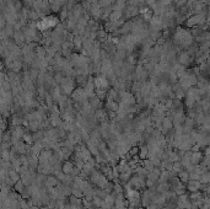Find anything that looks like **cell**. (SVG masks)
Segmentation results:
<instances>
[{
    "mask_svg": "<svg viewBox=\"0 0 210 209\" xmlns=\"http://www.w3.org/2000/svg\"><path fill=\"white\" fill-rule=\"evenodd\" d=\"M75 85H76V83L71 76H65L64 80L60 84V89H62L64 95H70L75 91Z\"/></svg>",
    "mask_w": 210,
    "mask_h": 209,
    "instance_id": "6da1fadb",
    "label": "cell"
},
{
    "mask_svg": "<svg viewBox=\"0 0 210 209\" xmlns=\"http://www.w3.org/2000/svg\"><path fill=\"white\" fill-rule=\"evenodd\" d=\"M71 98L76 105H81L88 100V95L86 94L84 87H79V89H75V91L71 94Z\"/></svg>",
    "mask_w": 210,
    "mask_h": 209,
    "instance_id": "7a4b0ae2",
    "label": "cell"
},
{
    "mask_svg": "<svg viewBox=\"0 0 210 209\" xmlns=\"http://www.w3.org/2000/svg\"><path fill=\"white\" fill-rule=\"evenodd\" d=\"M88 103L91 105V107L96 111V109L101 108V98H98L96 95L92 97H88Z\"/></svg>",
    "mask_w": 210,
    "mask_h": 209,
    "instance_id": "3957f363",
    "label": "cell"
},
{
    "mask_svg": "<svg viewBox=\"0 0 210 209\" xmlns=\"http://www.w3.org/2000/svg\"><path fill=\"white\" fill-rule=\"evenodd\" d=\"M106 112L103 111L102 108H98V109H96L95 111V118L97 119V121H99V122H103L105 119H106Z\"/></svg>",
    "mask_w": 210,
    "mask_h": 209,
    "instance_id": "277c9868",
    "label": "cell"
}]
</instances>
